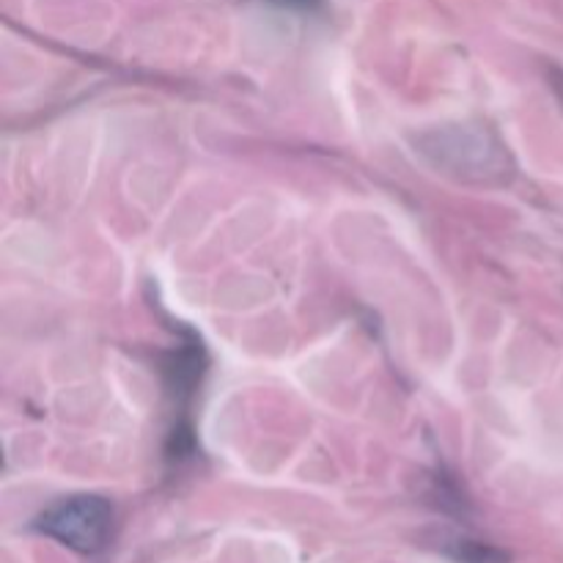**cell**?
Wrapping results in <instances>:
<instances>
[{
	"instance_id": "obj_2",
	"label": "cell",
	"mask_w": 563,
	"mask_h": 563,
	"mask_svg": "<svg viewBox=\"0 0 563 563\" xmlns=\"http://www.w3.org/2000/svg\"><path fill=\"white\" fill-rule=\"evenodd\" d=\"M454 559L460 563H509V555L482 542H462L454 548Z\"/></svg>"
},
{
	"instance_id": "obj_3",
	"label": "cell",
	"mask_w": 563,
	"mask_h": 563,
	"mask_svg": "<svg viewBox=\"0 0 563 563\" xmlns=\"http://www.w3.org/2000/svg\"><path fill=\"white\" fill-rule=\"evenodd\" d=\"M273 3L286 5V9H313L319 0H273Z\"/></svg>"
},
{
	"instance_id": "obj_1",
	"label": "cell",
	"mask_w": 563,
	"mask_h": 563,
	"mask_svg": "<svg viewBox=\"0 0 563 563\" xmlns=\"http://www.w3.org/2000/svg\"><path fill=\"white\" fill-rule=\"evenodd\" d=\"M113 528V509L97 495H75L42 511L36 531L55 539L75 553L93 555L104 548Z\"/></svg>"
}]
</instances>
